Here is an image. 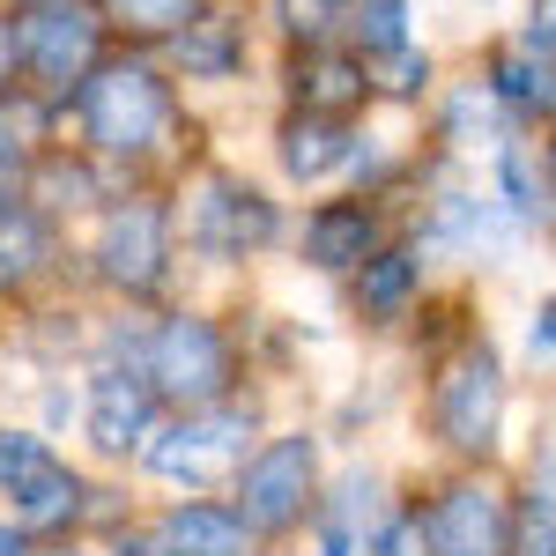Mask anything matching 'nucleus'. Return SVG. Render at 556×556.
Returning <instances> with one entry per match:
<instances>
[{"label":"nucleus","mask_w":556,"mask_h":556,"mask_svg":"<svg viewBox=\"0 0 556 556\" xmlns=\"http://www.w3.org/2000/svg\"><path fill=\"white\" fill-rule=\"evenodd\" d=\"M267 393H238V401H215V408H186L164 416V430L149 438L141 453V482L172 490V497H230V482L245 475L260 445H267Z\"/></svg>","instance_id":"39448f33"},{"label":"nucleus","mask_w":556,"mask_h":556,"mask_svg":"<svg viewBox=\"0 0 556 556\" xmlns=\"http://www.w3.org/2000/svg\"><path fill=\"white\" fill-rule=\"evenodd\" d=\"M513 38H527L534 52H549V60H556V0H527V15H519Z\"/></svg>","instance_id":"f704fd0d"},{"label":"nucleus","mask_w":556,"mask_h":556,"mask_svg":"<svg viewBox=\"0 0 556 556\" xmlns=\"http://www.w3.org/2000/svg\"><path fill=\"white\" fill-rule=\"evenodd\" d=\"M349 45H356L371 67L393 60V52H408V45H416V8H408V0H356Z\"/></svg>","instance_id":"bb28decb"},{"label":"nucleus","mask_w":556,"mask_h":556,"mask_svg":"<svg viewBox=\"0 0 556 556\" xmlns=\"http://www.w3.org/2000/svg\"><path fill=\"white\" fill-rule=\"evenodd\" d=\"M164 393L149 379V364H112L97 356L83 364V445H89V468L119 475V468H141L149 438L164 430Z\"/></svg>","instance_id":"1a4fd4ad"},{"label":"nucleus","mask_w":556,"mask_h":556,"mask_svg":"<svg viewBox=\"0 0 556 556\" xmlns=\"http://www.w3.org/2000/svg\"><path fill=\"white\" fill-rule=\"evenodd\" d=\"M97 556H172V549H164V534H156V513H134L119 534L97 542Z\"/></svg>","instance_id":"473e14b6"},{"label":"nucleus","mask_w":556,"mask_h":556,"mask_svg":"<svg viewBox=\"0 0 556 556\" xmlns=\"http://www.w3.org/2000/svg\"><path fill=\"white\" fill-rule=\"evenodd\" d=\"M424 445L445 468H505V424H513V356L475 327L424 364V401H416Z\"/></svg>","instance_id":"f03ea898"},{"label":"nucleus","mask_w":556,"mask_h":556,"mask_svg":"<svg viewBox=\"0 0 556 556\" xmlns=\"http://www.w3.org/2000/svg\"><path fill=\"white\" fill-rule=\"evenodd\" d=\"M430 556H519V475L445 468L416 490Z\"/></svg>","instance_id":"6e6552de"},{"label":"nucleus","mask_w":556,"mask_h":556,"mask_svg":"<svg viewBox=\"0 0 556 556\" xmlns=\"http://www.w3.org/2000/svg\"><path fill=\"white\" fill-rule=\"evenodd\" d=\"M282 104L298 112H334V119H364L379 104V75L356 45H304V52H282Z\"/></svg>","instance_id":"f3484780"},{"label":"nucleus","mask_w":556,"mask_h":556,"mask_svg":"<svg viewBox=\"0 0 556 556\" xmlns=\"http://www.w3.org/2000/svg\"><path fill=\"white\" fill-rule=\"evenodd\" d=\"M149 379H156V393H164L172 416L253 393V386H245L253 379V356H245L238 319H223L215 304L172 298L156 312V327H149Z\"/></svg>","instance_id":"423d86ee"},{"label":"nucleus","mask_w":556,"mask_h":556,"mask_svg":"<svg viewBox=\"0 0 556 556\" xmlns=\"http://www.w3.org/2000/svg\"><path fill=\"white\" fill-rule=\"evenodd\" d=\"M52 141H67V112H60V97H45V89H8L0 97V186H23L30 164H38Z\"/></svg>","instance_id":"b1692460"},{"label":"nucleus","mask_w":556,"mask_h":556,"mask_svg":"<svg viewBox=\"0 0 556 556\" xmlns=\"http://www.w3.org/2000/svg\"><path fill=\"white\" fill-rule=\"evenodd\" d=\"M401 223H408V208H393V201H371V193H349V186H334V193L304 201L298 230H290V253H298L304 275L349 282V275L379 253V245H393V238H401Z\"/></svg>","instance_id":"9b49d317"},{"label":"nucleus","mask_w":556,"mask_h":556,"mask_svg":"<svg viewBox=\"0 0 556 556\" xmlns=\"http://www.w3.org/2000/svg\"><path fill=\"white\" fill-rule=\"evenodd\" d=\"M60 112H67V141H83L127 186H178L193 164H208L201 119L186 112V83L164 67V52L119 45Z\"/></svg>","instance_id":"f257e3e1"},{"label":"nucleus","mask_w":556,"mask_h":556,"mask_svg":"<svg viewBox=\"0 0 556 556\" xmlns=\"http://www.w3.org/2000/svg\"><path fill=\"white\" fill-rule=\"evenodd\" d=\"M208 8L223 0H104V15H112V38L119 45H141V52H164L178 30H193Z\"/></svg>","instance_id":"393cba45"},{"label":"nucleus","mask_w":556,"mask_h":556,"mask_svg":"<svg viewBox=\"0 0 556 556\" xmlns=\"http://www.w3.org/2000/svg\"><path fill=\"white\" fill-rule=\"evenodd\" d=\"M156 534L172 556H267L253 519L230 497H164L156 505Z\"/></svg>","instance_id":"4be33fe9"},{"label":"nucleus","mask_w":556,"mask_h":556,"mask_svg":"<svg viewBox=\"0 0 556 556\" xmlns=\"http://www.w3.org/2000/svg\"><path fill=\"white\" fill-rule=\"evenodd\" d=\"M364 149V119H334V112H298L282 104L275 127H267V164L282 186L298 193H334Z\"/></svg>","instance_id":"2eb2a0df"},{"label":"nucleus","mask_w":556,"mask_h":556,"mask_svg":"<svg viewBox=\"0 0 556 556\" xmlns=\"http://www.w3.org/2000/svg\"><path fill=\"white\" fill-rule=\"evenodd\" d=\"M430 275H438L430 253L408 238V223H401V238L379 245V253L342 282V312L364 334H408V327L424 319V304H430Z\"/></svg>","instance_id":"ddd939ff"},{"label":"nucleus","mask_w":556,"mask_h":556,"mask_svg":"<svg viewBox=\"0 0 556 556\" xmlns=\"http://www.w3.org/2000/svg\"><path fill=\"white\" fill-rule=\"evenodd\" d=\"M45 556H97V542H52Z\"/></svg>","instance_id":"e433bc0d"},{"label":"nucleus","mask_w":556,"mask_h":556,"mask_svg":"<svg viewBox=\"0 0 556 556\" xmlns=\"http://www.w3.org/2000/svg\"><path fill=\"white\" fill-rule=\"evenodd\" d=\"M23 193H30L52 223H67V230H75V223H97V215L112 208L119 193H134V186L112 172V164H97L83 141H52L38 164H30Z\"/></svg>","instance_id":"a211bd4d"},{"label":"nucleus","mask_w":556,"mask_h":556,"mask_svg":"<svg viewBox=\"0 0 556 556\" xmlns=\"http://www.w3.org/2000/svg\"><path fill=\"white\" fill-rule=\"evenodd\" d=\"M0 556H45V542H38V534H23L15 519L0 513Z\"/></svg>","instance_id":"c9c22d12"},{"label":"nucleus","mask_w":556,"mask_h":556,"mask_svg":"<svg viewBox=\"0 0 556 556\" xmlns=\"http://www.w3.org/2000/svg\"><path fill=\"white\" fill-rule=\"evenodd\" d=\"M0 8H30V0H0Z\"/></svg>","instance_id":"4c0bfd02"},{"label":"nucleus","mask_w":556,"mask_h":556,"mask_svg":"<svg viewBox=\"0 0 556 556\" xmlns=\"http://www.w3.org/2000/svg\"><path fill=\"white\" fill-rule=\"evenodd\" d=\"M164 67H172L186 89H230L245 83V67H253V23L245 15H230V8H208L193 30H178L164 45Z\"/></svg>","instance_id":"aec40b11"},{"label":"nucleus","mask_w":556,"mask_h":556,"mask_svg":"<svg viewBox=\"0 0 556 556\" xmlns=\"http://www.w3.org/2000/svg\"><path fill=\"white\" fill-rule=\"evenodd\" d=\"M267 23H275L282 52H304V45H349L356 0H267Z\"/></svg>","instance_id":"a878e982"},{"label":"nucleus","mask_w":556,"mask_h":556,"mask_svg":"<svg viewBox=\"0 0 556 556\" xmlns=\"http://www.w3.org/2000/svg\"><path fill=\"white\" fill-rule=\"evenodd\" d=\"M327 475H334L327 468V430L319 424H275L267 445L245 460V475L230 482V505L253 519V534L267 549H282V542H304Z\"/></svg>","instance_id":"0eeeda50"},{"label":"nucleus","mask_w":556,"mask_h":556,"mask_svg":"<svg viewBox=\"0 0 556 556\" xmlns=\"http://www.w3.org/2000/svg\"><path fill=\"white\" fill-rule=\"evenodd\" d=\"M519 556H556V482L519 468Z\"/></svg>","instance_id":"7c9ffc66"},{"label":"nucleus","mask_w":556,"mask_h":556,"mask_svg":"<svg viewBox=\"0 0 556 556\" xmlns=\"http://www.w3.org/2000/svg\"><path fill=\"white\" fill-rule=\"evenodd\" d=\"M178 201V245H186V267L201 275H238L253 260L282 253L290 245V208L267 178H245L238 164H193V172L172 186Z\"/></svg>","instance_id":"7ed1b4c3"},{"label":"nucleus","mask_w":556,"mask_h":556,"mask_svg":"<svg viewBox=\"0 0 556 556\" xmlns=\"http://www.w3.org/2000/svg\"><path fill=\"white\" fill-rule=\"evenodd\" d=\"M393 513H401L393 475L379 460H342V468L327 475V490H319V513L304 527V549L312 556H371V542H379V527Z\"/></svg>","instance_id":"4468645a"},{"label":"nucleus","mask_w":556,"mask_h":556,"mask_svg":"<svg viewBox=\"0 0 556 556\" xmlns=\"http://www.w3.org/2000/svg\"><path fill=\"white\" fill-rule=\"evenodd\" d=\"M424 119H430V149H445V156H453V164H468V172H482V164H490V149L519 134V119L505 112V97L482 83L475 67L438 83V97H430Z\"/></svg>","instance_id":"dca6fc26"},{"label":"nucleus","mask_w":556,"mask_h":556,"mask_svg":"<svg viewBox=\"0 0 556 556\" xmlns=\"http://www.w3.org/2000/svg\"><path fill=\"white\" fill-rule=\"evenodd\" d=\"M15 15H23V75H30V89L60 97V104L119 52L104 0H30Z\"/></svg>","instance_id":"9d476101"},{"label":"nucleus","mask_w":556,"mask_h":556,"mask_svg":"<svg viewBox=\"0 0 556 556\" xmlns=\"http://www.w3.org/2000/svg\"><path fill=\"white\" fill-rule=\"evenodd\" d=\"M89 497H97V468L60 453V460L38 468L23 490H8V497H0V513L52 549V542H89Z\"/></svg>","instance_id":"6ab92c4d"},{"label":"nucleus","mask_w":556,"mask_h":556,"mask_svg":"<svg viewBox=\"0 0 556 556\" xmlns=\"http://www.w3.org/2000/svg\"><path fill=\"white\" fill-rule=\"evenodd\" d=\"M38 401H30V424L45 430V438H83V371H45L38 386H30Z\"/></svg>","instance_id":"c756f323"},{"label":"nucleus","mask_w":556,"mask_h":556,"mask_svg":"<svg viewBox=\"0 0 556 556\" xmlns=\"http://www.w3.org/2000/svg\"><path fill=\"white\" fill-rule=\"evenodd\" d=\"M482 178H490V193H497L534 238H556V193H549V164H542V134L534 127H519L513 141H497L490 164H482Z\"/></svg>","instance_id":"5701e85b"},{"label":"nucleus","mask_w":556,"mask_h":556,"mask_svg":"<svg viewBox=\"0 0 556 556\" xmlns=\"http://www.w3.org/2000/svg\"><path fill=\"white\" fill-rule=\"evenodd\" d=\"M371 75H379V104H393V112H430V97H438V83H445L424 45H408V52L379 60Z\"/></svg>","instance_id":"cd10ccee"},{"label":"nucleus","mask_w":556,"mask_h":556,"mask_svg":"<svg viewBox=\"0 0 556 556\" xmlns=\"http://www.w3.org/2000/svg\"><path fill=\"white\" fill-rule=\"evenodd\" d=\"M519 364H527L534 379L556 386V290L534 298V312H527V327H519Z\"/></svg>","instance_id":"2f4dec72"},{"label":"nucleus","mask_w":556,"mask_h":556,"mask_svg":"<svg viewBox=\"0 0 556 556\" xmlns=\"http://www.w3.org/2000/svg\"><path fill=\"white\" fill-rule=\"evenodd\" d=\"M67 260L75 253V238H67V223H52V215L15 186L8 201H0V304H45L52 290H67Z\"/></svg>","instance_id":"f8f14e48"},{"label":"nucleus","mask_w":556,"mask_h":556,"mask_svg":"<svg viewBox=\"0 0 556 556\" xmlns=\"http://www.w3.org/2000/svg\"><path fill=\"white\" fill-rule=\"evenodd\" d=\"M186 275V245H178V201L172 186H134L89 223L83 238V282L112 304H141L164 312Z\"/></svg>","instance_id":"20e7f679"},{"label":"nucleus","mask_w":556,"mask_h":556,"mask_svg":"<svg viewBox=\"0 0 556 556\" xmlns=\"http://www.w3.org/2000/svg\"><path fill=\"white\" fill-rule=\"evenodd\" d=\"M475 75L505 97V112L519 127H534V134L556 127V60L549 52H534L527 38H490L482 60H475Z\"/></svg>","instance_id":"412c9836"},{"label":"nucleus","mask_w":556,"mask_h":556,"mask_svg":"<svg viewBox=\"0 0 556 556\" xmlns=\"http://www.w3.org/2000/svg\"><path fill=\"white\" fill-rule=\"evenodd\" d=\"M60 460V438H45L38 424H0V497L8 490H23L38 468Z\"/></svg>","instance_id":"c85d7f7f"},{"label":"nucleus","mask_w":556,"mask_h":556,"mask_svg":"<svg viewBox=\"0 0 556 556\" xmlns=\"http://www.w3.org/2000/svg\"><path fill=\"white\" fill-rule=\"evenodd\" d=\"M23 83H30V75H23V15L0 8V97L23 89Z\"/></svg>","instance_id":"72a5a7b5"}]
</instances>
